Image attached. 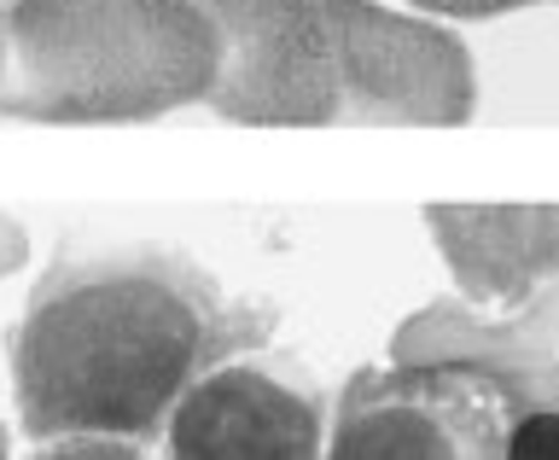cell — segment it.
<instances>
[{
  "label": "cell",
  "mask_w": 559,
  "mask_h": 460,
  "mask_svg": "<svg viewBox=\"0 0 559 460\" xmlns=\"http://www.w3.org/2000/svg\"><path fill=\"white\" fill-rule=\"evenodd\" d=\"M0 455H7V432H0Z\"/></svg>",
  "instance_id": "obj_13"
},
{
  "label": "cell",
  "mask_w": 559,
  "mask_h": 460,
  "mask_svg": "<svg viewBox=\"0 0 559 460\" xmlns=\"http://www.w3.org/2000/svg\"><path fill=\"white\" fill-rule=\"evenodd\" d=\"M507 455H559V409H524L507 432Z\"/></svg>",
  "instance_id": "obj_10"
},
{
  "label": "cell",
  "mask_w": 559,
  "mask_h": 460,
  "mask_svg": "<svg viewBox=\"0 0 559 460\" xmlns=\"http://www.w3.org/2000/svg\"><path fill=\"white\" fill-rule=\"evenodd\" d=\"M419 12L437 17H501V12H524V7H548V0H414Z\"/></svg>",
  "instance_id": "obj_11"
},
{
  "label": "cell",
  "mask_w": 559,
  "mask_h": 460,
  "mask_svg": "<svg viewBox=\"0 0 559 460\" xmlns=\"http://www.w3.org/2000/svg\"><path fill=\"white\" fill-rule=\"evenodd\" d=\"M426 227L478 309H519L559 280V204H426Z\"/></svg>",
  "instance_id": "obj_6"
},
{
  "label": "cell",
  "mask_w": 559,
  "mask_h": 460,
  "mask_svg": "<svg viewBox=\"0 0 559 460\" xmlns=\"http://www.w3.org/2000/svg\"><path fill=\"white\" fill-rule=\"evenodd\" d=\"M216 24L192 0H7L0 117L152 122L210 99Z\"/></svg>",
  "instance_id": "obj_2"
},
{
  "label": "cell",
  "mask_w": 559,
  "mask_h": 460,
  "mask_svg": "<svg viewBox=\"0 0 559 460\" xmlns=\"http://www.w3.org/2000/svg\"><path fill=\"white\" fill-rule=\"evenodd\" d=\"M41 460H140L152 455V437L134 432H59V437H35Z\"/></svg>",
  "instance_id": "obj_9"
},
{
  "label": "cell",
  "mask_w": 559,
  "mask_h": 460,
  "mask_svg": "<svg viewBox=\"0 0 559 460\" xmlns=\"http://www.w3.org/2000/svg\"><path fill=\"white\" fill-rule=\"evenodd\" d=\"M326 455L332 460H454V437L414 391H402V379L384 362L349 374L338 409H332Z\"/></svg>",
  "instance_id": "obj_8"
},
{
  "label": "cell",
  "mask_w": 559,
  "mask_h": 460,
  "mask_svg": "<svg viewBox=\"0 0 559 460\" xmlns=\"http://www.w3.org/2000/svg\"><path fill=\"white\" fill-rule=\"evenodd\" d=\"M164 432L181 460H314L326 449V409L309 385L227 356L187 385Z\"/></svg>",
  "instance_id": "obj_5"
},
{
  "label": "cell",
  "mask_w": 559,
  "mask_h": 460,
  "mask_svg": "<svg viewBox=\"0 0 559 460\" xmlns=\"http://www.w3.org/2000/svg\"><path fill=\"white\" fill-rule=\"evenodd\" d=\"M262 344V315L164 245H64L12 332V397L29 437H157L199 374Z\"/></svg>",
  "instance_id": "obj_1"
},
{
  "label": "cell",
  "mask_w": 559,
  "mask_h": 460,
  "mask_svg": "<svg viewBox=\"0 0 559 460\" xmlns=\"http://www.w3.org/2000/svg\"><path fill=\"white\" fill-rule=\"evenodd\" d=\"M222 42L210 111L245 129L338 122V82L321 0H192Z\"/></svg>",
  "instance_id": "obj_4"
},
{
  "label": "cell",
  "mask_w": 559,
  "mask_h": 460,
  "mask_svg": "<svg viewBox=\"0 0 559 460\" xmlns=\"http://www.w3.org/2000/svg\"><path fill=\"white\" fill-rule=\"evenodd\" d=\"M431 356H519L559 362V280L519 309H478L466 297H437L391 332V362Z\"/></svg>",
  "instance_id": "obj_7"
},
{
  "label": "cell",
  "mask_w": 559,
  "mask_h": 460,
  "mask_svg": "<svg viewBox=\"0 0 559 460\" xmlns=\"http://www.w3.org/2000/svg\"><path fill=\"white\" fill-rule=\"evenodd\" d=\"M338 122H402L454 129L478 111V64L466 42L426 12H396L379 0H321Z\"/></svg>",
  "instance_id": "obj_3"
},
{
  "label": "cell",
  "mask_w": 559,
  "mask_h": 460,
  "mask_svg": "<svg viewBox=\"0 0 559 460\" xmlns=\"http://www.w3.org/2000/svg\"><path fill=\"white\" fill-rule=\"evenodd\" d=\"M24 262H29V234H24V222L0 210V280L17 274Z\"/></svg>",
  "instance_id": "obj_12"
}]
</instances>
